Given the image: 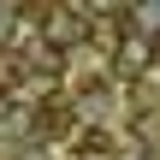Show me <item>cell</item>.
Segmentation results:
<instances>
[{
	"label": "cell",
	"instance_id": "cell-3",
	"mask_svg": "<svg viewBox=\"0 0 160 160\" xmlns=\"http://www.w3.org/2000/svg\"><path fill=\"white\" fill-rule=\"evenodd\" d=\"M12 18H18V12H12V6H0V42L12 36Z\"/></svg>",
	"mask_w": 160,
	"mask_h": 160
},
{
	"label": "cell",
	"instance_id": "cell-2",
	"mask_svg": "<svg viewBox=\"0 0 160 160\" xmlns=\"http://www.w3.org/2000/svg\"><path fill=\"white\" fill-rule=\"evenodd\" d=\"M77 148H83V160H113V142H107L101 131H89V137H83Z\"/></svg>",
	"mask_w": 160,
	"mask_h": 160
},
{
	"label": "cell",
	"instance_id": "cell-1",
	"mask_svg": "<svg viewBox=\"0 0 160 160\" xmlns=\"http://www.w3.org/2000/svg\"><path fill=\"white\" fill-rule=\"evenodd\" d=\"M42 36H48V48H71V42L89 36V24H83L71 6H53V12H42Z\"/></svg>",
	"mask_w": 160,
	"mask_h": 160
},
{
	"label": "cell",
	"instance_id": "cell-4",
	"mask_svg": "<svg viewBox=\"0 0 160 160\" xmlns=\"http://www.w3.org/2000/svg\"><path fill=\"white\" fill-rule=\"evenodd\" d=\"M154 59H160V36H154Z\"/></svg>",
	"mask_w": 160,
	"mask_h": 160
}]
</instances>
